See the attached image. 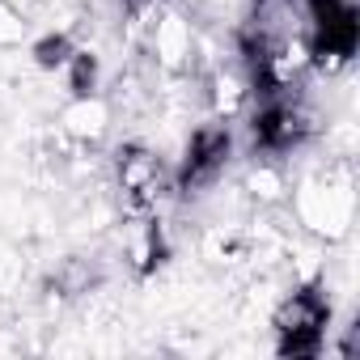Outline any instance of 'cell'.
<instances>
[{"label": "cell", "mask_w": 360, "mask_h": 360, "mask_svg": "<svg viewBox=\"0 0 360 360\" xmlns=\"http://www.w3.org/2000/svg\"><path fill=\"white\" fill-rule=\"evenodd\" d=\"M238 56L255 98L301 85L309 72L305 5L301 0H250L238 22Z\"/></svg>", "instance_id": "6da1fadb"}, {"label": "cell", "mask_w": 360, "mask_h": 360, "mask_svg": "<svg viewBox=\"0 0 360 360\" xmlns=\"http://www.w3.org/2000/svg\"><path fill=\"white\" fill-rule=\"evenodd\" d=\"M322 119L314 110V102L305 98L301 85L280 89V94H263L246 119V144L255 161H280L301 153L314 136H318Z\"/></svg>", "instance_id": "7a4b0ae2"}, {"label": "cell", "mask_w": 360, "mask_h": 360, "mask_svg": "<svg viewBox=\"0 0 360 360\" xmlns=\"http://www.w3.org/2000/svg\"><path fill=\"white\" fill-rule=\"evenodd\" d=\"M330 322H335V305L322 280H305L292 292H284V301L271 309V339H276V356H292V360H314L326 352L330 343Z\"/></svg>", "instance_id": "3957f363"}, {"label": "cell", "mask_w": 360, "mask_h": 360, "mask_svg": "<svg viewBox=\"0 0 360 360\" xmlns=\"http://www.w3.org/2000/svg\"><path fill=\"white\" fill-rule=\"evenodd\" d=\"M305 5V43L309 72L335 77L360 51V9L356 0H301Z\"/></svg>", "instance_id": "277c9868"}, {"label": "cell", "mask_w": 360, "mask_h": 360, "mask_svg": "<svg viewBox=\"0 0 360 360\" xmlns=\"http://www.w3.org/2000/svg\"><path fill=\"white\" fill-rule=\"evenodd\" d=\"M233 153H238V136H233L229 119L200 123L187 136L178 161L169 165V191L174 195H204V191H212L225 178Z\"/></svg>", "instance_id": "5b68a950"}, {"label": "cell", "mask_w": 360, "mask_h": 360, "mask_svg": "<svg viewBox=\"0 0 360 360\" xmlns=\"http://www.w3.org/2000/svg\"><path fill=\"white\" fill-rule=\"evenodd\" d=\"M115 178L131 212H153L157 200L169 191V165L148 144H123L115 157Z\"/></svg>", "instance_id": "8992f818"}, {"label": "cell", "mask_w": 360, "mask_h": 360, "mask_svg": "<svg viewBox=\"0 0 360 360\" xmlns=\"http://www.w3.org/2000/svg\"><path fill=\"white\" fill-rule=\"evenodd\" d=\"M165 263H169V238H165V225H161L157 208L153 212H136V221L127 229V267H131V276L148 280Z\"/></svg>", "instance_id": "52a82bcc"}, {"label": "cell", "mask_w": 360, "mask_h": 360, "mask_svg": "<svg viewBox=\"0 0 360 360\" xmlns=\"http://www.w3.org/2000/svg\"><path fill=\"white\" fill-rule=\"evenodd\" d=\"M148 47L157 51V64L161 68H169V72H178L187 64V56H191V26L178 18V13H161L153 26H148Z\"/></svg>", "instance_id": "ba28073f"}, {"label": "cell", "mask_w": 360, "mask_h": 360, "mask_svg": "<svg viewBox=\"0 0 360 360\" xmlns=\"http://www.w3.org/2000/svg\"><path fill=\"white\" fill-rule=\"evenodd\" d=\"M64 131L77 136V140H102L106 123H110V110L102 102V94H89V98H68L64 115H60Z\"/></svg>", "instance_id": "9c48e42d"}, {"label": "cell", "mask_w": 360, "mask_h": 360, "mask_svg": "<svg viewBox=\"0 0 360 360\" xmlns=\"http://www.w3.org/2000/svg\"><path fill=\"white\" fill-rule=\"evenodd\" d=\"M301 217H305L314 229L339 233V229L347 225V195L335 191V187H309L305 200H301Z\"/></svg>", "instance_id": "30bf717a"}, {"label": "cell", "mask_w": 360, "mask_h": 360, "mask_svg": "<svg viewBox=\"0 0 360 360\" xmlns=\"http://www.w3.org/2000/svg\"><path fill=\"white\" fill-rule=\"evenodd\" d=\"M60 77H64V85H68V98H89V94L102 89V64H98V56L85 51V47H77V51L64 60Z\"/></svg>", "instance_id": "8fae6325"}, {"label": "cell", "mask_w": 360, "mask_h": 360, "mask_svg": "<svg viewBox=\"0 0 360 360\" xmlns=\"http://www.w3.org/2000/svg\"><path fill=\"white\" fill-rule=\"evenodd\" d=\"M77 47H81V43H72V34H43V39L30 47V56H34V64H39V68L60 72V68H64V60H68Z\"/></svg>", "instance_id": "7c38bea8"}, {"label": "cell", "mask_w": 360, "mask_h": 360, "mask_svg": "<svg viewBox=\"0 0 360 360\" xmlns=\"http://www.w3.org/2000/svg\"><path fill=\"white\" fill-rule=\"evenodd\" d=\"M123 5V18H127V30L131 34H148V26L165 13L169 0H119Z\"/></svg>", "instance_id": "4fadbf2b"}, {"label": "cell", "mask_w": 360, "mask_h": 360, "mask_svg": "<svg viewBox=\"0 0 360 360\" xmlns=\"http://www.w3.org/2000/svg\"><path fill=\"white\" fill-rule=\"evenodd\" d=\"M22 34H26V26L18 18V9H9L5 0H0V43H22Z\"/></svg>", "instance_id": "5bb4252c"}]
</instances>
